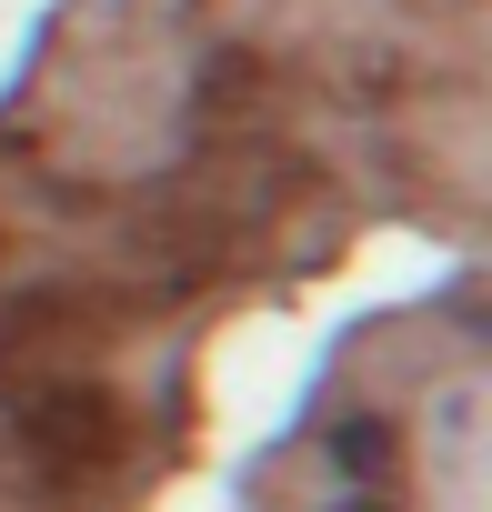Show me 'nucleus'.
I'll return each mask as SVG.
<instances>
[{"mask_svg": "<svg viewBox=\"0 0 492 512\" xmlns=\"http://www.w3.org/2000/svg\"><path fill=\"white\" fill-rule=\"evenodd\" d=\"M322 512H392V502H382V492H332Z\"/></svg>", "mask_w": 492, "mask_h": 512, "instance_id": "f257e3e1", "label": "nucleus"}]
</instances>
